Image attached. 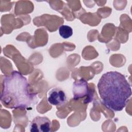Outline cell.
<instances>
[{"mask_svg":"<svg viewBox=\"0 0 132 132\" xmlns=\"http://www.w3.org/2000/svg\"><path fill=\"white\" fill-rule=\"evenodd\" d=\"M59 33L60 36L63 39H68L73 35V29L71 27L63 25L59 28Z\"/></svg>","mask_w":132,"mask_h":132,"instance_id":"8992f818","label":"cell"},{"mask_svg":"<svg viewBox=\"0 0 132 132\" xmlns=\"http://www.w3.org/2000/svg\"><path fill=\"white\" fill-rule=\"evenodd\" d=\"M72 92L74 100L88 97L90 95V91L87 81L82 78L75 81L73 84Z\"/></svg>","mask_w":132,"mask_h":132,"instance_id":"3957f363","label":"cell"},{"mask_svg":"<svg viewBox=\"0 0 132 132\" xmlns=\"http://www.w3.org/2000/svg\"><path fill=\"white\" fill-rule=\"evenodd\" d=\"M52 123L45 117L38 116L30 122L29 129L31 132H48L51 130Z\"/></svg>","mask_w":132,"mask_h":132,"instance_id":"277c9868","label":"cell"},{"mask_svg":"<svg viewBox=\"0 0 132 132\" xmlns=\"http://www.w3.org/2000/svg\"><path fill=\"white\" fill-rule=\"evenodd\" d=\"M67 97L63 90L55 88L51 90L48 93V103L52 105L62 106L67 102Z\"/></svg>","mask_w":132,"mask_h":132,"instance_id":"5b68a950","label":"cell"},{"mask_svg":"<svg viewBox=\"0 0 132 132\" xmlns=\"http://www.w3.org/2000/svg\"><path fill=\"white\" fill-rule=\"evenodd\" d=\"M29 85L22 74L14 71L4 77L1 100L7 108L25 110L35 101L36 95L30 92Z\"/></svg>","mask_w":132,"mask_h":132,"instance_id":"7a4b0ae2","label":"cell"},{"mask_svg":"<svg viewBox=\"0 0 132 132\" xmlns=\"http://www.w3.org/2000/svg\"><path fill=\"white\" fill-rule=\"evenodd\" d=\"M97 88L102 103L108 109L120 111L125 107L131 95V89L125 76L117 71L104 73Z\"/></svg>","mask_w":132,"mask_h":132,"instance_id":"6da1fadb","label":"cell"}]
</instances>
